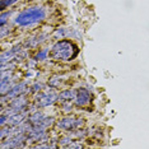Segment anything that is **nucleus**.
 Returning a JSON list of instances; mask_svg holds the SVG:
<instances>
[{
  "instance_id": "obj_12",
  "label": "nucleus",
  "mask_w": 149,
  "mask_h": 149,
  "mask_svg": "<svg viewBox=\"0 0 149 149\" xmlns=\"http://www.w3.org/2000/svg\"><path fill=\"white\" fill-rule=\"evenodd\" d=\"M66 148H82V145L80 144H69V145H66Z\"/></svg>"
},
{
  "instance_id": "obj_9",
  "label": "nucleus",
  "mask_w": 149,
  "mask_h": 149,
  "mask_svg": "<svg viewBox=\"0 0 149 149\" xmlns=\"http://www.w3.org/2000/svg\"><path fill=\"white\" fill-rule=\"evenodd\" d=\"M73 97H74V93L72 91H64V92L60 93V96H59V98L61 101H70Z\"/></svg>"
},
{
  "instance_id": "obj_11",
  "label": "nucleus",
  "mask_w": 149,
  "mask_h": 149,
  "mask_svg": "<svg viewBox=\"0 0 149 149\" xmlns=\"http://www.w3.org/2000/svg\"><path fill=\"white\" fill-rule=\"evenodd\" d=\"M47 52H49V51H47V49H45V50H42V51H41V52H40V54H38V55H37V59H40V60H41V59H45V56L47 55Z\"/></svg>"
},
{
  "instance_id": "obj_3",
  "label": "nucleus",
  "mask_w": 149,
  "mask_h": 149,
  "mask_svg": "<svg viewBox=\"0 0 149 149\" xmlns=\"http://www.w3.org/2000/svg\"><path fill=\"white\" fill-rule=\"evenodd\" d=\"M56 93L54 91H47V92H42L40 93L38 96L36 97V103L41 107L49 106V104H52L56 100Z\"/></svg>"
},
{
  "instance_id": "obj_6",
  "label": "nucleus",
  "mask_w": 149,
  "mask_h": 149,
  "mask_svg": "<svg viewBox=\"0 0 149 149\" xmlns=\"http://www.w3.org/2000/svg\"><path fill=\"white\" fill-rule=\"evenodd\" d=\"M24 88H26V83L17 84L15 87H13L12 89L8 92V97H12V98L19 97V94H22L23 92H24Z\"/></svg>"
},
{
  "instance_id": "obj_2",
  "label": "nucleus",
  "mask_w": 149,
  "mask_h": 149,
  "mask_svg": "<svg viewBox=\"0 0 149 149\" xmlns=\"http://www.w3.org/2000/svg\"><path fill=\"white\" fill-rule=\"evenodd\" d=\"M45 18V12L41 8H29L27 10L22 12L18 15V18L15 19V23L22 27H27L35 24V23L42 21Z\"/></svg>"
},
{
  "instance_id": "obj_1",
  "label": "nucleus",
  "mask_w": 149,
  "mask_h": 149,
  "mask_svg": "<svg viewBox=\"0 0 149 149\" xmlns=\"http://www.w3.org/2000/svg\"><path fill=\"white\" fill-rule=\"evenodd\" d=\"M78 55V47L68 40H61L52 46L50 51V57L59 61H69Z\"/></svg>"
},
{
  "instance_id": "obj_8",
  "label": "nucleus",
  "mask_w": 149,
  "mask_h": 149,
  "mask_svg": "<svg viewBox=\"0 0 149 149\" xmlns=\"http://www.w3.org/2000/svg\"><path fill=\"white\" fill-rule=\"evenodd\" d=\"M22 118H23L22 115H18V113L12 115V116L8 117V124H10V125H18V124L22 123Z\"/></svg>"
},
{
  "instance_id": "obj_5",
  "label": "nucleus",
  "mask_w": 149,
  "mask_h": 149,
  "mask_svg": "<svg viewBox=\"0 0 149 149\" xmlns=\"http://www.w3.org/2000/svg\"><path fill=\"white\" fill-rule=\"evenodd\" d=\"M91 101V94L87 89H78L77 96H75V103L78 106H86Z\"/></svg>"
},
{
  "instance_id": "obj_4",
  "label": "nucleus",
  "mask_w": 149,
  "mask_h": 149,
  "mask_svg": "<svg viewBox=\"0 0 149 149\" xmlns=\"http://www.w3.org/2000/svg\"><path fill=\"white\" fill-rule=\"evenodd\" d=\"M82 125V121L80 120H77V118H72V117H68V118H63L61 121L57 123V126L63 130H73L78 126Z\"/></svg>"
},
{
  "instance_id": "obj_10",
  "label": "nucleus",
  "mask_w": 149,
  "mask_h": 149,
  "mask_svg": "<svg viewBox=\"0 0 149 149\" xmlns=\"http://www.w3.org/2000/svg\"><path fill=\"white\" fill-rule=\"evenodd\" d=\"M14 1H17V0H1V9H5L6 5H10Z\"/></svg>"
},
{
  "instance_id": "obj_7",
  "label": "nucleus",
  "mask_w": 149,
  "mask_h": 149,
  "mask_svg": "<svg viewBox=\"0 0 149 149\" xmlns=\"http://www.w3.org/2000/svg\"><path fill=\"white\" fill-rule=\"evenodd\" d=\"M26 103H27V101L23 97H17L15 100L12 102V107L17 108V110H22V108L26 106Z\"/></svg>"
}]
</instances>
